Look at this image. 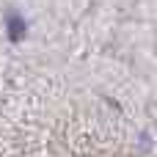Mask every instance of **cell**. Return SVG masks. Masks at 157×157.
<instances>
[{"label": "cell", "mask_w": 157, "mask_h": 157, "mask_svg": "<svg viewBox=\"0 0 157 157\" xmlns=\"http://www.w3.org/2000/svg\"><path fill=\"white\" fill-rule=\"evenodd\" d=\"M6 30H8V39H11V41H22L25 33H28V25H25L22 14L8 11V14H6Z\"/></svg>", "instance_id": "1"}]
</instances>
